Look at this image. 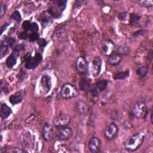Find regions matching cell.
Returning a JSON list of instances; mask_svg holds the SVG:
<instances>
[{
    "mask_svg": "<svg viewBox=\"0 0 153 153\" xmlns=\"http://www.w3.org/2000/svg\"><path fill=\"white\" fill-rule=\"evenodd\" d=\"M19 54V51L16 49L12 52V53L8 57L6 60V65L8 68H12L17 62V57Z\"/></svg>",
    "mask_w": 153,
    "mask_h": 153,
    "instance_id": "8fae6325",
    "label": "cell"
},
{
    "mask_svg": "<svg viewBox=\"0 0 153 153\" xmlns=\"http://www.w3.org/2000/svg\"><path fill=\"white\" fill-rule=\"evenodd\" d=\"M41 86L44 91L48 93L51 87V78L48 75H44L41 79Z\"/></svg>",
    "mask_w": 153,
    "mask_h": 153,
    "instance_id": "5bb4252c",
    "label": "cell"
},
{
    "mask_svg": "<svg viewBox=\"0 0 153 153\" xmlns=\"http://www.w3.org/2000/svg\"><path fill=\"white\" fill-rule=\"evenodd\" d=\"M122 60V56L118 53H113L108 57V63L111 65H118Z\"/></svg>",
    "mask_w": 153,
    "mask_h": 153,
    "instance_id": "9a60e30c",
    "label": "cell"
},
{
    "mask_svg": "<svg viewBox=\"0 0 153 153\" xmlns=\"http://www.w3.org/2000/svg\"><path fill=\"white\" fill-rule=\"evenodd\" d=\"M118 128L114 123L109 124L104 130V135L108 140H112L117 134Z\"/></svg>",
    "mask_w": 153,
    "mask_h": 153,
    "instance_id": "5b68a950",
    "label": "cell"
},
{
    "mask_svg": "<svg viewBox=\"0 0 153 153\" xmlns=\"http://www.w3.org/2000/svg\"><path fill=\"white\" fill-rule=\"evenodd\" d=\"M76 66L78 71L80 73H85L88 68L86 60L83 57H79L76 62Z\"/></svg>",
    "mask_w": 153,
    "mask_h": 153,
    "instance_id": "7c38bea8",
    "label": "cell"
},
{
    "mask_svg": "<svg viewBox=\"0 0 153 153\" xmlns=\"http://www.w3.org/2000/svg\"><path fill=\"white\" fill-rule=\"evenodd\" d=\"M147 106L145 103L142 102L136 103L131 110V113L133 117H136V118H145L147 114Z\"/></svg>",
    "mask_w": 153,
    "mask_h": 153,
    "instance_id": "3957f363",
    "label": "cell"
},
{
    "mask_svg": "<svg viewBox=\"0 0 153 153\" xmlns=\"http://www.w3.org/2000/svg\"><path fill=\"white\" fill-rule=\"evenodd\" d=\"M7 43L8 44V45L13 48L14 47L15 44H16V39L13 38H8L7 39Z\"/></svg>",
    "mask_w": 153,
    "mask_h": 153,
    "instance_id": "d6a6232c",
    "label": "cell"
},
{
    "mask_svg": "<svg viewBox=\"0 0 153 153\" xmlns=\"http://www.w3.org/2000/svg\"><path fill=\"white\" fill-rule=\"evenodd\" d=\"M22 95L21 93H19V92L11 95L9 97V102L13 105H15L20 103L22 101Z\"/></svg>",
    "mask_w": 153,
    "mask_h": 153,
    "instance_id": "e0dca14e",
    "label": "cell"
},
{
    "mask_svg": "<svg viewBox=\"0 0 153 153\" xmlns=\"http://www.w3.org/2000/svg\"><path fill=\"white\" fill-rule=\"evenodd\" d=\"M144 134L142 133H136L130 137L125 142L126 149L129 152H133L138 149L144 141Z\"/></svg>",
    "mask_w": 153,
    "mask_h": 153,
    "instance_id": "6da1fadb",
    "label": "cell"
},
{
    "mask_svg": "<svg viewBox=\"0 0 153 153\" xmlns=\"http://www.w3.org/2000/svg\"><path fill=\"white\" fill-rule=\"evenodd\" d=\"M11 109L6 104H2L1 107L0 115L2 119L7 118L11 114Z\"/></svg>",
    "mask_w": 153,
    "mask_h": 153,
    "instance_id": "2e32d148",
    "label": "cell"
},
{
    "mask_svg": "<svg viewBox=\"0 0 153 153\" xmlns=\"http://www.w3.org/2000/svg\"><path fill=\"white\" fill-rule=\"evenodd\" d=\"M108 81L105 80V79H101L100 81H99L97 84H96V86L97 88L100 90V91H103L104 90L108 85Z\"/></svg>",
    "mask_w": 153,
    "mask_h": 153,
    "instance_id": "44dd1931",
    "label": "cell"
},
{
    "mask_svg": "<svg viewBox=\"0 0 153 153\" xmlns=\"http://www.w3.org/2000/svg\"><path fill=\"white\" fill-rule=\"evenodd\" d=\"M148 70H149L148 65L142 66L137 68V69L136 71V74L138 75H140L141 76H144L147 74Z\"/></svg>",
    "mask_w": 153,
    "mask_h": 153,
    "instance_id": "ffe728a7",
    "label": "cell"
},
{
    "mask_svg": "<svg viewBox=\"0 0 153 153\" xmlns=\"http://www.w3.org/2000/svg\"><path fill=\"white\" fill-rule=\"evenodd\" d=\"M102 66V60L99 57H95L93 60L92 63L90 67H88L90 68V72L93 76H97L100 72Z\"/></svg>",
    "mask_w": 153,
    "mask_h": 153,
    "instance_id": "8992f818",
    "label": "cell"
},
{
    "mask_svg": "<svg viewBox=\"0 0 153 153\" xmlns=\"http://www.w3.org/2000/svg\"><path fill=\"white\" fill-rule=\"evenodd\" d=\"M29 39L32 42L38 41V39H39V34L36 32H33L29 35Z\"/></svg>",
    "mask_w": 153,
    "mask_h": 153,
    "instance_id": "4316f807",
    "label": "cell"
},
{
    "mask_svg": "<svg viewBox=\"0 0 153 153\" xmlns=\"http://www.w3.org/2000/svg\"><path fill=\"white\" fill-rule=\"evenodd\" d=\"M18 36L21 39H26L29 38V35L26 31H24V32H20L19 34L18 35Z\"/></svg>",
    "mask_w": 153,
    "mask_h": 153,
    "instance_id": "f546056e",
    "label": "cell"
},
{
    "mask_svg": "<svg viewBox=\"0 0 153 153\" xmlns=\"http://www.w3.org/2000/svg\"><path fill=\"white\" fill-rule=\"evenodd\" d=\"M53 135V129L52 126L49 124H45L42 129V136L45 141L51 140Z\"/></svg>",
    "mask_w": 153,
    "mask_h": 153,
    "instance_id": "4fadbf2b",
    "label": "cell"
},
{
    "mask_svg": "<svg viewBox=\"0 0 153 153\" xmlns=\"http://www.w3.org/2000/svg\"><path fill=\"white\" fill-rule=\"evenodd\" d=\"M38 45L41 47H44L47 45L46 41L43 38H39L37 41Z\"/></svg>",
    "mask_w": 153,
    "mask_h": 153,
    "instance_id": "1f68e13d",
    "label": "cell"
},
{
    "mask_svg": "<svg viewBox=\"0 0 153 153\" xmlns=\"http://www.w3.org/2000/svg\"><path fill=\"white\" fill-rule=\"evenodd\" d=\"M42 56L39 53H36L34 57L29 56V54H28L27 57L25 59L26 68L28 69H35L38 66V65L42 61Z\"/></svg>",
    "mask_w": 153,
    "mask_h": 153,
    "instance_id": "277c9868",
    "label": "cell"
},
{
    "mask_svg": "<svg viewBox=\"0 0 153 153\" xmlns=\"http://www.w3.org/2000/svg\"><path fill=\"white\" fill-rule=\"evenodd\" d=\"M30 23L28 20H25L23 22L22 24V27L25 30H29L30 29Z\"/></svg>",
    "mask_w": 153,
    "mask_h": 153,
    "instance_id": "4dcf8cb0",
    "label": "cell"
},
{
    "mask_svg": "<svg viewBox=\"0 0 153 153\" xmlns=\"http://www.w3.org/2000/svg\"><path fill=\"white\" fill-rule=\"evenodd\" d=\"M118 18L121 20H125L127 18V13L123 12L120 13L118 15Z\"/></svg>",
    "mask_w": 153,
    "mask_h": 153,
    "instance_id": "e575fe53",
    "label": "cell"
},
{
    "mask_svg": "<svg viewBox=\"0 0 153 153\" xmlns=\"http://www.w3.org/2000/svg\"><path fill=\"white\" fill-rule=\"evenodd\" d=\"M73 135L72 130L68 127H61L57 134V137L59 139L62 140H66L69 139Z\"/></svg>",
    "mask_w": 153,
    "mask_h": 153,
    "instance_id": "ba28073f",
    "label": "cell"
},
{
    "mask_svg": "<svg viewBox=\"0 0 153 153\" xmlns=\"http://www.w3.org/2000/svg\"><path fill=\"white\" fill-rule=\"evenodd\" d=\"M139 3L143 7H152V4H153V2L152 1L150 0V1H148V0H142V1H139Z\"/></svg>",
    "mask_w": 153,
    "mask_h": 153,
    "instance_id": "484cf974",
    "label": "cell"
},
{
    "mask_svg": "<svg viewBox=\"0 0 153 153\" xmlns=\"http://www.w3.org/2000/svg\"><path fill=\"white\" fill-rule=\"evenodd\" d=\"M8 50V47L5 44H1L0 47V56L2 58L4 56Z\"/></svg>",
    "mask_w": 153,
    "mask_h": 153,
    "instance_id": "cb8c5ba5",
    "label": "cell"
},
{
    "mask_svg": "<svg viewBox=\"0 0 153 153\" xmlns=\"http://www.w3.org/2000/svg\"><path fill=\"white\" fill-rule=\"evenodd\" d=\"M88 147L92 152H98L101 147V141L97 137H93L89 141Z\"/></svg>",
    "mask_w": 153,
    "mask_h": 153,
    "instance_id": "30bf717a",
    "label": "cell"
},
{
    "mask_svg": "<svg viewBox=\"0 0 153 153\" xmlns=\"http://www.w3.org/2000/svg\"><path fill=\"white\" fill-rule=\"evenodd\" d=\"M140 16H138L137 14L135 13H131L130 14V23L131 24H134L136 22H137V21H139V20L140 19Z\"/></svg>",
    "mask_w": 153,
    "mask_h": 153,
    "instance_id": "d4e9b609",
    "label": "cell"
},
{
    "mask_svg": "<svg viewBox=\"0 0 153 153\" xmlns=\"http://www.w3.org/2000/svg\"><path fill=\"white\" fill-rule=\"evenodd\" d=\"M76 107L77 111H78L80 114H84V113L86 112L87 109V104H86L84 102L81 101V100H79V101H78V102L76 103Z\"/></svg>",
    "mask_w": 153,
    "mask_h": 153,
    "instance_id": "ac0fdd59",
    "label": "cell"
},
{
    "mask_svg": "<svg viewBox=\"0 0 153 153\" xmlns=\"http://www.w3.org/2000/svg\"><path fill=\"white\" fill-rule=\"evenodd\" d=\"M5 151L7 152H25L24 150H22L19 148H7V150Z\"/></svg>",
    "mask_w": 153,
    "mask_h": 153,
    "instance_id": "83f0119b",
    "label": "cell"
},
{
    "mask_svg": "<svg viewBox=\"0 0 153 153\" xmlns=\"http://www.w3.org/2000/svg\"><path fill=\"white\" fill-rule=\"evenodd\" d=\"M5 5L1 3V7H0V16H1V17H2L4 13H5Z\"/></svg>",
    "mask_w": 153,
    "mask_h": 153,
    "instance_id": "836d02e7",
    "label": "cell"
},
{
    "mask_svg": "<svg viewBox=\"0 0 153 153\" xmlns=\"http://www.w3.org/2000/svg\"><path fill=\"white\" fill-rule=\"evenodd\" d=\"M71 120V118L68 115L60 114L57 116L53 120V124L58 127H62L67 126Z\"/></svg>",
    "mask_w": 153,
    "mask_h": 153,
    "instance_id": "52a82bcc",
    "label": "cell"
},
{
    "mask_svg": "<svg viewBox=\"0 0 153 153\" xmlns=\"http://www.w3.org/2000/svg\"><path fill=\"white\" fill-rule=\"evenodd\" d=\"M79 85H80L81 89H82L83 90H85L88 88H90L91 86L89 82H88V81L85 79H82L80 81Z\"/></svg>",
    "mask_w": 153,
    "mask_h": 153,
    "instance_id": "7402d4cb",
    "label": "cell"
},
{
    "mask_svg": "<svg viewBox=\"0 0 153 153\" xmlns=\"http://www.w3.org/2000/svg\"><path fill=\"white\" fill-rule=\"evenodd\" d=\"M78 89L73 85L66 83L63 85L60 90V94L62 97L65 99L72 98L78 95Z\"/></svg>",
    "mask_w": 153,
    "mask_h": 153,
    "instance_id": "7a4b0ae2",
    "label": "cell"
},
{
    "mask_svg": "<svg viewBox=\"0 0 153 153\" xmlns=\"http://www.w3.org/2000/svg\"><path fill=\"white\" fill-rule=\"evenodd\" d=\"M130 75V71L127 70L126 71H122L119 72L118 73H116L114 75V78L115 79H124L128 77Z\"/></svg>",
    "mask_w": 153,
    "mask_h": 153,
    "instance_id": "d6986e66",
    "label": "cell"
},
{
    "mask_svg": "<svg viewBox=\"0 0 153 153\" xmlns=\"http://www.w3.org/2000/svg\"><path fill=\"white\" fill-rule=\"evenodd\" d=\"M11 18L18 22H20L22 20V17L20 13L18 11H14L11 16Z\"/></svg>",
    "mask_w": 153,
    "mask_h": 153,
    "instance_id": "603a6c76",
    "label": "cell"
},
{
    "mask_svg": "<svg viewBox=\"0 0 153 153\" xmlns=\"http://www.w3.org/2000/svg\"><path fill=\"white\" fill-rule=\"evenodd\" d=\"M38 30H39V26H38V25L36 23L33 22V23H32L30 24L29 30H30V31H32L33 32H36Z\"/></svg>",
    "mask_w": 153,
    "mask_h": 153,
    "instance_id": "f1b7e54d",
    "label": "cell"
},
{
    "mask_svg": "<svg viewBox=\"0 0 153 153\" xmlns=\"http://www.w3.org/2000/svg\"><path fill=\"white\" fill-rule=\"evenodd\" d=\"M101 50L104 55L110 56L114 53L115 45L114 43L109 40H105L101 44Z\"/></svg>",
    "mask_w": 153,
    "mask_h": 153,
    "instance_id": "9c48e42d",
    "label": "cell"
},
{
    "mask_svg": "<svg viewBox=\"0 0 153 153\" xmlns=\"http://www.w3.org/2000/svg\"><path fill=\"white\" fill-rule=\"evenodd\" d=\"M7 26H8V24H5V25H4L3 26H2V27H1V34H2V33H3L4 30L6 29V28H7Z\"/></svg>",
    "mask_w": 153,
    "mask_h": 153,
    "instance_id": "d590c367",
    "label": "cell"
}]
</instances>
